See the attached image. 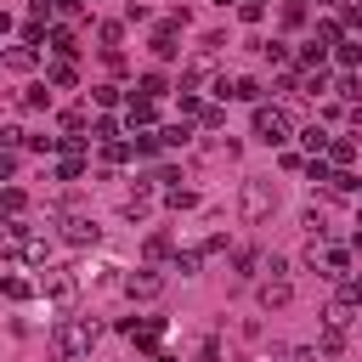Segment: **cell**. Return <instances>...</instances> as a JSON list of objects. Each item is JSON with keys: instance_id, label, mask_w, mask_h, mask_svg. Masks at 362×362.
<instances>
[{"instance_id": "1", "label": "cell", "mask_w": 362, "mask_h": 362, "mask_svg": "<svg viewBox=\"0 0 362 362\" xmlns=\"http://www.w3.org/2000/svg\"><path fill=\"white\" fill-rule=\"evenodd\" d=\"M96 322L90 317H62L57 328H51V356L57 362H79V356H90V345H96Z\"/></svg>"}, {"instance_id": "2", "label": "cell", "mask_w": 362, "mask_h": 362, "mask_svg": "<svg viewBox=\"0 0 362 362\" xmlns=\"http://www.w3.org/2000/svg\"><path fill=\"white\" fill-rule=\"evenodd\" d=\"M238 215H243L249 226H260V221L277 215V187H272V175H249V181H243V192H238Z\"/></svg>"}, {"instance_id": "3", "label": "cell", "mask_w": 362, "mask_h": 362, "mask_svg": "<svg viewBox=\"0 0 362 362\" xmlns=\"http://www.w3.org/2000/svg\"><path fill=\"white\" fill-rule=\"evenodd\" d=\"M294 136V119L277 107V102H255V141H266V147H283Z\"/></svg>"}, {"instance_id": "4", "label": "cell", "mask_w": 362, "mask_h": 362, "mask_svg": "<svg viewBox=\"0 0 362 362\" xmlns=\"http://www.w3.org/2000/svg\"><path fill=\"white\" fill-rule=\"evenodd\" d=\"M40 294H45L57 311H68V305L79 300V272H74V266H45V277H40Z\"/></svg>"}, {"instance_id": "5", "label": "cell", "mask_w": 362, "mask_h": 362, "mask_svg": "<svg viewBox=\"0 0 362 362\" xmlns=\"http://www.w3.org/2000/svg\"><path fill=\"white\" fill-rule=\"evenodd\" d=\"M124 119H130V130H147V124L158 119V96H147V90H130V96H124Z\"/></svg>"}, {"instance_id": "6", "label": "cell", "mask_w": 362, "mask_h": 362, "mask_svg": "<svg viewBox=\"0 0 362 362\" xmlns=\"http://www.w3.org/2000/svg\"><path fill=\"white\" fill-rule=\"evenodd\" d=\"M62 238H68L74 249H90V243H102V226H96L90 215H62Z\"/></svg>"}, {"instance_id": "7", "label": "cell", "mask_w": 362, "mask_h": 362, "mask_svg": "<svg viewBox=\"0 0 362 362\" xmlns=\"http://www.w3.org/2000/svg\"><path fill=\"white\" fill-rule=\"evenodd\" d=\"M124 294H130V300H158V294H164V272H153V266L130 272V277H124Z\"/></svg>"}, {"instance_id": "8", "label": "cell", "mask_w": 362, "mask_h": 362, "mask_svg": "<svg viewBox=\"0 0 362 362\" xmlns=\"http://www.w3.org/2000/svg\"><path fill=\"white\" fill-rule=\"evenodd\" d=\"M255 300H260L266 311H283V305L294 300V283H288V277H266V283L255 288Z\"/></svg>"}, {"instance_id": "9", "label": "cell", "mask_w": 362, "mask_h": 362, "mask_svg": "<svg viewBox=\"0 0 362 362\" xmlns=\"http://www.w3.org/2000/svg\"><path fill=\"white\" fill-rule=\"evenodd\" d=\"M356 305H362V300H356V294L345 288L339 300H328V311H322V322H328V328H351V322H356Z\"/></svg>"}, {"instance_id": "10", "label": "cell", "mask_w": 362, "mask_h": 362, "mask_svg": "<svg viewBox=\"0 0 362 362\" xmlns=\"http://www.w3.org/2000/svg\"><path fill=\"white\" fill-rule=\"evenodd\" d=\"M124 334L136 339V351H158V339H164V322H158V317H147V322H124Z\"/></svg>"}, {"instance_id": "11", "label": "cell", "mask_w": 362, "mask_h": 362, "mask_svg": "<svg viewBox=\"0 0 362 362\" xmlns=\"http://www.w3.org/2000/svg\"><path fill=\"white\" fill-rule=\"evenodd\" d=\"M175 28H181V23H175V17H170V23H158V28H153V57H158V62H170V57H175V51H181V45H175Z\"/></svg>"}, {"instance_id": "12", "label": "cell", "mask_w": 362, "mask_h": 362, "mask_svg": "<svg viewBox=\"0 0 362 362\" xmlns=\"http://www.w3.org/2000/svg\"><path fill=\"white\" fill-rule=\"evenodd\" d=\"M45 85H57V90H68V85H79V68H74V57H57V62L45 68Z\"/></svg>"}, {"instance_id": "13", "label": "cell", "mask_w": 362, "mask_h": 362, "mask_svg": "<svg viewBox=\"0 0 362 362\" xmlns=\"http://www.w3.org/2000/svg\"><path fill=\"white\" fill-rule=\"evenodd\" d=\"M119 209H124L130 221H141V215L153 209V187H136V192H124V198H119Z\"/></svg>"}, {"instance_id": "14", "label": "cell", "mask_w": 362, "mask_h": 362, "mask_svg": "<svg viewBox=\"0 0 362 362\" xmlns=\"http://www.w3.org/2000/svg\"><path fill=\"white\" fill-rule=\"evenodd\" d=\"M328 164H334V170H345V164H356V141H351V136H339V141H328Z\"/></svg>"}, {"instance_id": "15", "label": "cell", "mask_w": 362, "mask_h": 362, "mask_svg": "<svg viewBox=\"0 0 362 362\" xmlns=\"http://www.w3.org/2000/svg\"><path fill=\"white\" fill-rule=\"evenodd\" d=\"M51 51L57 57H79V34L74 28H51Z\"/></svg>"}, {"instance_id": "16", "label": "cell", "mask_w": 362, "mask_h": 362, "mask_svg": "<svg viewBox=\"0 0 362 362\" xmlns=\"http://www.w3.org/2000/svg\"><path fill=\"white\" fill-rule=\"evenodd\" d=\"M6 68L11 74H28L34 68V45H6Z\"/></svg>"}, {"instance_id": "17", "label": "cell", "mask_w": 362, "mask_h": 362, "mask_svg": "<svg viewBox=\"0 0 362 362\" xmlns=\"http://www.w3.org/2000/svg\"><path fill=\"white\" fill-rule=\"evenodd\" d=\"M300 141H305V153L317 158V153H328V141H334V136H328L322 124H305V130H300Z\"/></svg>"}, {"instance_id": "18", "label": "cell", "mask_w": 362, "mask_h": 362, "mask_svg": "<svg viewBox=\"0 0 362 362\" xmlns=\"http://www.w3.org/2000/svg\"><path fill=\"white\" fill-rule=\"evenodd\" d=\"M305 181H311V187H334V164H328V158L317 153V158L305 164Z\"/></svg>"}, {"instance_id": "19", "label": "cell", "mask_w": 362, "mask_h": 362, "mask_svg": "<svg viewBox=\"0 0 362 362\" xmlns=\"http://www.w3.org/2000/svg\"><path fill=\"white\" fill-rule=\"evenodd\" d=\"M79 175H85V158L79 153H62L57 158V181H79Z\"/></svg>"}, {"instance_id": "20", "label": "cell", "mask_w": 362, "mask_h": 362, "mask_svg": "<svg viewBox=\"0 0 362 362\" xmlns=\"http://www.w3.org/2000/svg\"><path fill=\"white\" fill-rule=\"evenodd\" d=\"M198 266H204V249H175V272L181 277H198Z\"/></svg>"}, {"instance_id": "21", "label": "cell", "mask_w": 362, "mask_h": 362, "mask_svg": "<svg viewBox=\"0 0 362 362\" xmlns=\"http://www.w3.org/2000/svg\"><path fill=\"white\" fill-rule=\"evenodd\" d=\"M300 90H305V96H322V90H328V74H322V68H305V74H300Z\"/></svg>"}, {"instance_id": "22", "label": "cell", "mask_w": 362, "mask_h": 362, "mask_svg": "<svg viewBox=\"0 0 362 362\" xmlns=\"http://www.w3.org/2000/svg\"><path fill=\"white\" fill-rule=\"evenodd\" d=\"M317 351H322V356H339V351H345V328H322Z\"/></svg>"}, {"instance_id": "23", "label": "cell", "mask_w": 362, "mask_h": 362, "mask_svg": "<svg viewBox=\"0 0 362 362\" xmlns=\"http://www.w3.org/2000/svg\"><path fill=\"white\" fill-rule=\"evenodd\" d=\"M96 40H102V51H119L124 28H119V23H96Z\"/></svg>"}, {"instance_id": "24", "label": "cell", "mask_w": 362, "mask_h": 362, "mask_svg": "<svg viewBox=\"0 0 362 362\" xmlns=\"http://www.w3.org/2000/svg\"><path fill=\"white\" fill-rule=\"evenodd\" d=\"M85 124H90V113H85V107H68V113H62V136H79Z\"/></svg>"}, {"instance_id": "25", "label": "cell", "mask_w": 362, "mask_h": 362, "mask_svg": "<svg viewBox=\"0 0 362 362\" xmlns=\"http://www.w3.org/2000/svg\"><path fill=\"white\" fill-rule=\"evenodd\" d=\"M187 136H192V130H187V119H181V124H164V130H158V141H164V147H187Z\"/></svg>"}, {"instance_id": "26", "label": "cell", "mask_w": 362, "mask_h": 362, "mask_svg": "<svg viewBox=\"0 0 362 362\" xmlns=\"http://www.w3.org/2000/svg\"><path fill=\"white\" fill-rule=\"evenodd\" d=\"M130 153H136L130 141H102V164H124Z\"/></svg>"}, {"instance_id": "27", "label": "cell", "mask_w": 362, "mask_h": 362, "mask_svg": "<svg viewBox=\"0 0 362 362\" xmlns=\"http://www.w3.org/2000/svg\"><path fill=\"white\" fill-rule=\"evenodd\" d=\"M232 266H238V277H255V266H260V249H238V255H232Z\"/></svg>"}, {"instance_id": "28", "label": "cell", "mask_w": 362, "mask_h": 362, "mask_svg": "<svg viewBox=\"0 0 362 362\" xmlns=\"http://www.w3.org/2000/svg\"><path fill=\"white\" fill-rule=\"evenodd\" d=\"M334 62H339V68H356V62H362V45H356V40H339Z\"/></svg>"}, {"instance_id": "29", "label": "cell", "mask_w": 362, "mask_h": 362, "mask_svg": "<svg viewBox=\"0 0 362 362\" xmlns=\"http://www.w3.org/2000/svg\"><path fill=\"white\" fill-rule=\"evenodd\" d=\"M232 96L238 102H260V79H232Z\"/></svg>"}, {"instance_id": "30", "label": "cell", "mask_w": 362, "mask_h": 362, "mask_svg": "<svg viewBox=\"0 0 362 362\" xmlns=\"http://www.w3.org/2000/svg\"><path fill=\"white\" fill-rule=\"evenodd\" d=\"M170 249H175V243H170V232H153V238H147V260H164Z\"/></svg>"}, {"instance_id": "31", "label": "cell", "mask_w": 362, "mask_h": 362, "mask_svg": "<svg viewBox=\"0 0 362 362\" xmlns=\"http://www.w3.org/2000/svg\"><path fill=\"white\" fill-rule=\"evenodd\" d=\"M260 57H266V62H277V68H283V62H288V45H283V40H266V45H260Z\"/></svg>"}, {"instance_id": "32", "label": "cell", "mask_w": 362, "mask_h": 362, "mask_svg": "<svg viewBox=\"0 0 362 362\" xmlns=\"http://www.w3.org/2000/svg\"><path fill=\"white\" fill-rule=\"evenodd\" d=\"M23 107H51V85H28V96H23Z\"/></svg>"}, {"instance_id": "33", "label": "cell", "mask_w": 362, "mask_h": 362, "mask_svg": "<svg viewBox=\"0 0 362 362\" xmlns=\"http://www.w3.org/2000/svg\"><path fill=\"white\" fill-rule=\"evenodd\" d=\"M23 204H28V192H23V187H6V215H11V221L23 215Z\"/></svg>"}, {"instance_id": "34", "label": "cell", "mask_w": 362, "mask_h": 362, "mask_svg": "<svg viewBox=\"0 0 362 362\" xmlns=\"http://www.w3.org/2000/svg\"><path fill=\"white\" fill-rule=\"evenodd\" d=\"M6 294H11V300H28V294H34V283H28V277H17V272H11V277H6Z\"/></svg>"}, {"instance_id": "35", "label": "cell", "mask_w": 362, "mask_h": 362, "mask_svg": "<svg viewBox=\"0 0 362 362\" xmlns=\"http://www.w3.org/2000/svg\"><path fill=\"white\" fill-rule=\"evenodd\" d=\"M339 96H345V102H362V79L345 74V79H339Z\"/></svg>"}, {"instance_id": "36", "label": "cell", "mask_w": 362, "mask_h": 362, "mask_svg": "<svg viewBox=\"0 0 362 362\" xmlns=\"http://www.w3.org/2000/svg\"><path fill=\"white\" fill-rule=\"evenodd\" d=\"M90 102H96V107H113V102H119V85H96Z\"/></svg>"}, {"instance_id": "37", "label": "cell", "mask_w": 362, "mask_h": 362, "mask_svg": "<svg viewBox=\"0 0 362 362\" xmlns=\"http://www.w3.org/2000/svg\"><path fill=\"white\" fill-rule=\"evenodd\" d=\"M260 11H266L260 0H238V17H243V23H260Z\"/></svg>"}, {"instance_id": "38", "label": "cell", "mask_w": 362, "mask_h": 362, "mask_svg": "<svg viewBox=\"0 0 362 362\" xmlns=\"http://www.w3.org/2000/svg\"><path fill=\"white\" fill-rule=\"evenodd\" d=\"M141 90H147V96H164L170 85H164V74H141Z\"/></svg>"}, {"instance_id": "39", "label": "cell", "mask_w": 362, "mask_h": 362, "mask_svg": "<svg viewBox=\"0 0 362 362\" xmlns=\"http://www.w3.org/2000/svg\"><path fill=\"white\" fill-rule=\"evenodd\" d=\"M164 198H170V209H192V192H187V187H170Z\"/></svg>"}, {"instance_id": "40", "label": "cell", "mask_w": 362, "mask_h": 362, "mask_svg": "<svg viewBox=\"0 0 362 362\" xmlns=\"http://www.w3.org/2000/svg\"><path fill=\"white\" fill-rule=\"evenodd\" d=\"M300 226H305L311 238H322V215H317V209H305V215H300Z\"/></svg>"}, {"instance_id": "41", "label": "cell", "mask_w": 362, "mask_h": 362, "mask_svg": "<svg viewBox=\"0 0 362 362\" xmlns=\"http://www.w3.org/2000/svg\"><path fill=\"white\" fill-rule=\"evenodd\" d=\"M51 17H79V0H51Z\"/></svg>"}, {"instance_id": "42", "label": "cell", "mask_w": 362, "mask_h": 362, "mask_svg": "<svg viewBox=\"0 0 362 362\" xmlns=\"http://www.w3.org/2000/svg\"><path fill=\"white\" fill-rule=\"evenodd\" d=\"M345 288H351V294H356V300H362V277H351V283H345Z\"/></svg>"}, {"instance_id": "43", "label": "cell", "mask_w": 362, "mask_h": 362, "mask_svg": "<svg viewBox=\"0 0 362 362\" xmlns=\"http://www.w3.org/2000/svg\"><path fill=\"white\" fill-rule=\"evenodd\" d=\"M317 6H322V11H328V6H339V0H317Z\"/></svg>"}, {"instance_id": "44", "label": "cell", "mask_w": 362, "mask_h": 362, "mask_svg": "<svg viewBox=\"0 0 362 362\" xmlns=\"http://www.w3.org/2000/svg\"><path fill=\"white\" fill-rule=\"evenodd\" d=\"M215 6H238V0H215Z\"/></svg>"}, {"instance_id": "45", "label": "cell", "mask_w": 362, "mask_h": 362, "mask_svg": "<svg viewBox=\"0 0 362 362\" xmlns=\"http://www.w3.org/2000/svg\"><path fill=\"white\" fill-rule=\"evenodd\" d=\"M130 362H153V356H130Z\"/></svg>"}, {"instance_id": "46", "label": "cell", "mask_w": 362, "mask_h": 362, "mask_svg": "<svg viewBox=\"0 0 362 362\" xmlns=\"http://www.w3.org/2000/svg\"><path fill=\"white\" fill-rule=\"evenodd\" d=\"M356 232H362V215H356Z\"/></svg>"}, {"instance_id": "47", "label": "cell", "mask_w": 362, "mask_h": 362, "mask_svg": "<svg viewBox=\"0 0 362 362\" xmlns=\"http://www.w3.org/2000/svg\"><path fill=\"white\" fill-rule=\"evenodd\" d=\"M317 362H322V356H317Z\"/></svg>"}]
</instances>
